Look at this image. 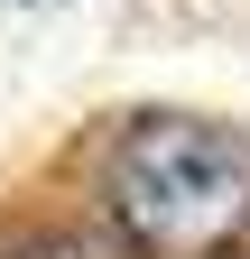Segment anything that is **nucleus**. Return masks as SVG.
<instances>
[{"mask_svg":"<svg viewBox=\"0 0 250 259\" xmlns=\"http://www.w3.org/2000/svg\"><path fill=\"white\" fill-rule=\"evenodd\" d=\"M0 10H65V0H0Z\"/></svg>","mask_w":250,"mask_h":259,"instance_id":"3","label":"nucleus"},{"mask_svg":"<svg viewBox=\"0 0 250 259\" xmlns=\"http://www.w3.org/2000/svg\"><path fill=\"white\" fill-rule=\"evenodd\" d=\"M0 259H93V250H84V241H56V232H47V241H19V250H0Z\"/></svg>","mask_w":250,"mask_h":259,"instance_id":"2","label":"nucleus"},{"mask_svg":"<svg viewBox=\"0 0 250 259\" xmlns=\"http://www.w3.org/2000/svg\"><path fill=\"white\" fill-rule=\"evenodd\" d=\"M102 222L139 259H232L250 241V130L213 111H130L102 139Z\"/></svg>","mask_w":250,"mask_h":259,"instance_id":"1","label":"nucleus"}]
</instances>
